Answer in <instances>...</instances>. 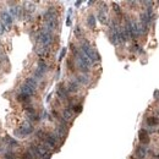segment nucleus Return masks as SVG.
Returning <instances> with one entry per match:
<instances>
[{"instance_id": "obj_24", "label": "nucleus", "mask_w": 159, "mask_h": 159, "mask_svg": "<svg viewBox=\"0 0 159 159\" xmlns=\"http://www.w3.org/2000/svg\"><path fill=\"white\" fill-rule=\"evenodd\" d=\"M147 124L149 125V126H156V125H158V119L157 117H154V116H149V117H147Z\"/></svg>"}, {"instance_id": "obj_18", "label": "nucleus", "mask_w": 159, "mask_h": 159, "mask_svg": "<svg viewBox=\"0 0 159 159\" xmlns=\"http://www.w3.org/2000/svg\"><path fill=\"white\" fill-rule=\"evenodd\" d=\"M74 114H75V113L72 111L71 108H66V109L63 110V119L66 120V121H69V120H71L74 117Z\"/></svg>"}, {"instance_id": "obj_8", "label": "nucleus", "mask_w": 159, "mask_h": 159, "mask_svg": "<svg viewBox=\"0 0 159 159\" xmlns=\"http://www.w3.org/2000/svg\"><path fill=\"white\" fill-rule=\"evenodd\" d=\"M44 145L49 148H56L58 145V137L55 136V133H48L47 137L44 140Z\"/></svg>"}, {"instance_id": "obj_22", "label": "nucleus", "mask_w": 159, "mask_h": 159, "mask_svg": "<svg viewBox=\"0 0 159 159\" xmlns=\"http://www.w3.org/2000/svg\"><path fill=\"white\" fill-rule=\"evenodd\" d=\"M98 20H99V22L102 25H105L106 21H108V18H106V14L103 11V10H100V11L98 12Z\"/></svg>"}, {"instance_id": "obj_10", "label": "nucleus", "mask_w": 159, "mask_h": 159, "mask_svg": "<svg viewBox=\"0 0 159 159\" xmlns=\"http://www.w3.org/2000/svg\"><path fill=\"white\" fill-rule=\"evenodd\" d=\"M22 12H23V9H22V6H20V5H14V6H10L9 14L11 15V17L20 18V17L22 16Z\"/></svg>"}, {"instance_id": "obj_32", "label": "nucleus", "mask_w": 159, "mask_h": 159, "mask_svg": "<svg viewBox=\"0 0 159 159\" xmlns=\"http://www.w3.org/2000/svg\"><path fill=\"white\" fill-rule=\"evenodd\" d=\"M75 35H76L77 38H80L81 35H82V31H81V27H80V26H76V27H75Z\"/></svg>"}, {"instance_id": "obj_26", "label": "nucleus", "mask_w": 159, "mask_h": 159, "mask_svg": "<svg viewBox=\"0 0 159 159\" xmlns=\"http://www.w3.org/2000/svg\"><path fill=\"white\" fill-rule=\"evenodd\" d=\"M76 81H77L80 85H86V83H88V80H87L86 75H80V76H77V77H76Z\"/></svg>"}, {"instance_id": "obj_12", "label": "nucleus", "mask_w": 159, "mask_h": 159, "mask_svg": "<svg viewBox=\"0 0 159 159\" xmlns=\"http://www.w3.org/2000/svg\"><path fill=\"white\" fill-rule=\"evenodd\" d=\"M66 135H68V129H66V126L64 125H59L58 127H56V130H55V136L58 137V138H65Z\"/></svg>"}, {"instance_id": "obj_14", "label": "nucleus", "mask_w": 159, "mask_h": 159, "mask_svg": "<svg viewBox=\"0 0 159 159\" xmlns=\"http://www.w3.org/2000/svg\"><path fill=\"white\" fill-rule=\"evenodd\" d=\"M56 27H58V21H56V20H52V21H47V22H45L44 29L48 31V32H52L53 33V31L56 29Z\"/></svg>"}, {"instance_id": "obj_25", "label": "nucleus", "mask_w": 159, "mask_h": 159, "mask_svg": "<svg viewBox=\"0 0 159 159\" xmlns=\"http://www.w3.org/2000/svg\"><path fill=\"white\" fill-rule=\"evenodd\" d=\"M47 135H48V132H45L44 130H38L37 133H35V136H37L40 141H44L45 137H47Z\"/></svg>"}, {"instance_id": "obj_9", "label": "nucleus", "mask_w": 159, "mask_h": 159, "mask_svg": "<svg viewBox=\"0 0 159 159\" xmlns=\"http://www.w3.org/2000/svg\"><path fill=\"white\" fill-rule=\"evenodd\" d=\"M20 93L26 94L27 97H29V98H32V97L35 96V89L31 88V87L27 86L26 83H22L21 86H20Z\"/></svg>"}, {"instance_id": "obj_28", "label": "nucleus", "mask_w": 159, "mask_h": 159, "mask_svg": "<svg viewBox=\"0 0 159 159\" xmlns=\"http://www.w3.org/2000/svg\"><path fill=\"white\" fill-rule=\"evenodd\" d=\"M4 159H17V157L14 152H8V153H5Z\"/></svg>"}, {"instance_id": "obj_21", "label": "nucleus", "mask_w": 159, "mask_h": 159, "mask_svg": "<svg viewBox=\"0 0 159 159\" xmlns=\"http://www.w3.org/2000/svg\"><path fill=\"white\" fill-rule=\"evenodd\" d=\"M16 99L22 104H29V100H31L29 97H27L26 94H22V93H18L16 96Z\"/></svg>"}, {"instance_id": "obj_5", "label": "nucleus", "mask_w": 159, "mask_h": 159, "mask_svg": "<svg viewBox=\"0 0 159 159\" xmlns=\"http://www.w3.org/2000/svg\"><path fill=\"white\" fill-rule=\"evenodd\" d=\"M47 71H48V65H47V63H45L43 59H39V60H38L37 69H35V71H34V78H35V80L42 78Z\"/></svg>"}, {"instance_id": "obj_36", "label": "nucleus", "mask_w": 159, "mask_h": 159, "mask_svg": "<svg viewBox=\"0 0 159 159\" xmlns=\"http://www.w3.org/2000/svg\"><path fill=\"white\" fill-rule=\"evenodd\" d=\"M158 133H159V130H158Z\"/></svg>"}, {"instance_id": "obj_35", "label": "nucleus", "mask_w": 159, "mask_h": 159, "mask_svg": "<svg viewBox=\"0 0 159 159\" xmlns=\"http://www.w3.org/2000/svg\"><path fill=\"white\" fill-rule=\"evenodd\" d=\"M65 54H66V48H64L63 50H61V53H60V56H59V60H61L65 56Z\"/></svg>"}, {"instance_id": "obj_13", "label": "nucleus", "mask_w": 159, "mask_h": 159, "mask_svg": "<svg viewBox=\"0 0 159 159\" xmlns=\"http://www.w3.org/2000/svg\"><path fill=\"white\" fill-rule=\"evenodd\" d=\"M69 93H76L78 89H80V83L77 81H71L68 83V87H66Z\"/></svg>"}, {"instance_id": "obj_16", "label": "nucleus", "mask_w": 159, "mask_h": 159, "mask_svg": "<svg viewBox=\"0 0 159 159\" xmlns=\"http://www.w3.org/2000/svg\"><path fill=\"white\" fill-rule=\"evenodd\" d=\"M135 153H136V157H137L138 159H142V158H145V157L147 156V149H146L145 146H138V147L136 148Z\"/></svg>"}, {"instance_id": "obj_23", "label": "nucleus", "mask_w": 159, "mask_h": 159, "mask_svg": "<svg viewBox=\"0 0 159 159\" xmlns=\"http://www.w3.org/2000/svg\"><path fill=\"white\" fill-rule=\"evenodd\" d=\"M23 5H25L23 9L26 10V11H28V12H32V11H34V9H35V5H34L33 3H31V1L25 3Z\"/></svg>"}, {"instance_id": "obj_2", "label": "nucleus", "mask_w": 159, "mask_h": 159, "mask_svg": "<svg viewBox=\"0 0 159 159\" xmlns=\"http://www.w3.org/2000/svg\"><path fill=\"white\" fill-rule=\"evenodd\" d=\"M75 59H76V65H77V69L83 74H88L89 70H91V66H92V63L91 60L87 58V56L78 50V53L75 55Z\"/></svg>"}, {"instance_id": "obj_31", "label": "nucleus", "mask_w": 159, "mask_h": 159, "mask_svg": "<svg viewBox=\"0 0 159 159\" xmlns=\"http://www.w3.org/2000/svg\"><path fill=\"white\" fill-rule=\"evenodd\" d=\"M21 159H34V157L31 154L29 151H27V152H25L23 154H22V158H21Z\"/></svg>"}, {"instance_id": "obj_15", "label": "nucleus", "mask_w": 159, "mask_h": 159, "mask_svg": "<svg viewBox=\"0 0 159 159\" xmlns=\"http://www.w3.org/2000/svg\"><path fill=\"white\" fill-rule=\"evenodd\" d=\"M68 89H66V87L64 86H59L58 89H56V94H58V97L60 99H66L68 98Z\"/></svg>"}, {"instance_id": "obj_6", "label": "nucleus", "mask_w": 159, "mask_h": 159, "mask_svg": "<svg viewBox=\"0 0 159 159\" xmlns=\"http://www.w3.org/2000/svg\"><path fill=\"white\" fill-rule=\"evenodd\" d=\"M37 149H38L39 159H50V157H52V153H50V151H49V147L43 145V143L37 145Z\"/></svg>"}, {"instance_id": "obj_33", "label": "nucleus", "mask_w": 159, "mask_h": 159, "mask_svg": "<svg viewBox=\"0 0 159 159\" xmlns=\"http://www.w3.org/2000/svg\"><path fill=\"white\" fill-rule=\"evenodd\" d=\"M74 65H75V64L72 63V60L69 59V60H68V68H69L70 71H74V70H75V66H74Z\"/></svg>"}, {"instance_id": "obj_7", "label": "nucleus", "mask_w": 159, "mask_h": 159, "mask_svg": "<svg viewBox=\"0 0 159 159\" xmlns=\"http://www.w3.org/2000/svg\"><path fill=\"white\" fill-rule=\"evenodd\" d=\"M0 21L3 22L5 29L11 28V26H12V17H11V15H10L8 11H3L1 14H0Z\"/></svg>"}, {"instance_id": "obj_34", "label": "nucleus", "mask_w": 159, "mask_h": 159, "mask_svg": "<svg viewBox=\"0 0 159 159\" xmlns=\"http://www.w3.org/2000/svg\"><path fill=\"white\" fill-rule=\"evenodd\" d=\"M4 32H5V27H4L3 22L0 21V35H3V34H4Z\"/></svg>"}, {"instance_id": "obj_27", "label": "nucleus", "mask_w": 159, "mask_h": 159, "mask_svg": "<svg viewBox=\"0 0 159 159\" xmlns=\"http://www.w3.org/2000/svg\"><path fill=\"white\" fill-rule=\"evenodd\" d=\"M5 140L8 141L9 146H11V147H17V146H18V142H17L16 140H14V138H11V137H6Z\"/></svg>"}, {"instance_id": "obj_30", "label": "nucleus", "mask_w": 159, "mask_h": 159, "mask_svg": "<svg viewBox=\"0 0 159 159\" xmlns=\"http://www.w3.org/2000/svg\"><path fill=\"white\" fill-rule=\"evenodd\" d=\"M113 9H114V11L116 12V15H117V16H121V9H120V6H119V5H117V4H113Z\"/></svg>"}, {"instance_id": "obj_4", "label": "nucleus", "mask_w": 159, "mask_h": 159, "mask_svg": "<svg viewBox=\"0 0 159 159\" xmlns=\"http://www.w3.org/2000/svg\"><path fill=\"white\" fill-rule=\"evenodd\" d=\"M33 131H34V127L32 125V122L25 121V122H22V124H21V126L17 127V129L14 131V135L16 136V137L25 138V137L29 136L31 133H33Z\"/></svg>"}, {"instance_id": "obj_11", "label": "nucleus", "mask_w": 159, "mask_h": 159, "mask_svg": "<svg viewBox=\"0 0 159 159\" xmlns=\"http://www.w3.org/2000/svg\"><path fill=\"white\" fill-rule=\"evenodd\" d=\"M138 140H140L141 143H143V145H148L151 141L149 138V133H148L146 130H140V132H138Z\"/></svg>"}, {"instance_id": "obj_20", "label": "nucleus", "mask_w": 159, "mask_h": 159, "mask_svg": "<svg viewBox=\"0 0 159 159\" xmlns=\"http://www.w3.org/2000/svg\"><path fill=\"white\" fill-rule=\"evenodd\" d=\"M96 25H97V20H96V16L94 15H89L88 17H87V26H88L89 28H96Z\"/></svg>"}, {"instance_id": "obj_37", "label": "nucleus", "mask_w": 159, "mask_h": 159, "mask_svg": "<svg viewBox=\"0 0 159 159\" xmlns=\"http://www.w3.org/2000/svg\"><path fill=\"white\" fill-rule=\"evenodd\" d=\"M158 4H159V1H158Z\"/></svg>"}, {"instance_id": "obj_19", "label": "nucleus", "mask_w": 159, "mask_h": 159, "mask_svg": "<svg viewBox=\"0 0 159 159\" xmlns=\"http://www.w3.org/2000/svg\"><path fill=\"white\" fill-rule=\"evenodd\" d=\"M25 83H26L27 86H29L31 88H33V89H37V87H38V81L35 80L34 77H28V78H26Z\"/></svg>"}, {"instance_id": "obj_29", "label": "nucleus", "mask_w": 159, "mask_h": 159, "mask_svg": "<svg viewBox=\"0 0 159 159\" xmlns=\"http://www.w3.org/2000/svg\"><path fill=\"white\" fill-rule=\"evenodd\" d=\"M72 111L74 113H76V114H78V113H81L82 111V105L81 104H75V105H72Z\"/></svg>"}, {"instance_id": "obj_17", "label": "nucleus", "mask_w": 159, "mask_h": 159, "mask_svg": "<svg viewBox=\"0 0 159 159\" xmlns=\"http://www.w3.org/2000/svg\"><path fill=\"white\" fill-rule=\"evenodd\" d=\"M44 18L45 21H52V20H56V11L54 9L50 8L47 12L44 14Z\"/></svg>"}, {"instance_id": "obj_1", "label": "nucleus", "mask_w": 159, "mask_h": 159, "mask_svg": "<svg viewBox=\"0 0 159 159\" xmlns=\"http://www.w3.org/2000/svg\"><path fill=\"white\" fill-rule=\"evenodd\" d=\"M54 39V35L52 32H48V31H40L37 34V47L35 48H43V49H49V47L52 45Z\"/></svg>"}, {"instance_id": "obj_3", "label": "nucleus", "mask_w": 159, "mask_h": 159, "mask_svg": "<svg viewBox=\"0 0 159 159\" xmlns=\"http://www.w3.org/2000/svg\"><path fill=\"white\" fill-rule=\"evenodd\" d=\"M81 52L91 60V63H96L97 60H100V56H99L98 52H96V50L92 48V45L87 42V40H83V42H82V44H81Z\"/></svg>"}]
</instances>
